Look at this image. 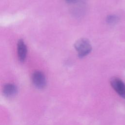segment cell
<instances>
[{
    "label": "cell",
    "mask_w": 125,
    "mask_h": 125,
    "mask_svg": "<svg viewBox=\"0 0 125 125\" xmlns=\"http://www.w3.org/2000/svg\"><path fill=\"white\" fill-rule=\"evenodd\" d=\"M74 47L80 58L86 56L92 50L90 42L85 38H81L78 40L74 43Z\"/></svg>",
    "instance_id": "cell-1"
},
{
    "label": "cell",
    "mask_w": 125,
    "mask_h": 125,
    "mask_svg": "<svg viewBox=\"0 0 125 125\" xmlns=\"http://www.w3.org/2000/svg\"><path fill=\"white\" fill-rule=\"evenodd\" d=\"M2 91L3 94L6 97H11L16 94L17 89L14 84L7 83L4 85Z\"/></svg>",
    "instance_id": "cell-5"
},
{
    "label": "cell",
    "mask_w": 125,
    "mask_h": 125,
    "mask_svg": "<svg viewBox=\"0 0 125 125\" xmlns=\"http://www.w3.org/2000/svg\"><path fill=\"white\" fill-rule=\"evenodd\" d=\"M110 84L116 92L125 99V84L124 82L119 78L114 77L111 79Z\"/></svg>",
    "instance_id": "cell-2"
},
{
    "label": "cell",
    "mask_w": 125,
    "mask_h": 125,
    "mask_svg": "<svg viewBox=\"0 0 125 125\" xmlns=\"http://www.w3.org/2000/svg\"><path fill=\"white\" fill-rule=\"evenodd\" d=\"M32 79L33 84L38 88L42 89L46 85L45 77L41 71H35L32 75Z\"/></svg>",
    "instance_id": "cell-3"
},
{
    "label": "cell",
    "mask_w": 125,
    "mask_h": 125,
    "mask_svg": "<svg viewBox=\"0 0 125 125\" xmlns=\"http://www.w3.org/2000/svg\"><path fill=\"white\" fill-rule=\"evenodd\" d=\"M18 58L20 62H23L27 55V47L22 40H20L17 44Z\"/></svg>",
    "instance_id": "cell-4"
},
{
    "label": "cell",
    "mask_w": 125,
    "mask_h": 125,
    "mask_svg": "<svg viewBox=\"0 0 125 125\" xmlns=\"http://www.w3.org/2000/svg\"><path fill=\"white\" fill-rule=\"evenodd\" d=\"M118 20V18L115 16L113 15H109L107 17L106 19V21L107 23L110 24H113L115 23L116 22H117Z\"/></svg>",
    "instance_id": "cell-6"
},
{
    "label": "cell",
    "mask_w": 125,
    "mask_h": 125,
    "mask_svg": "<svg viewBox=\"0 0 125 125\" xmlns=\"http://www.w3.org/2000/svg\"><path fill=\"white\" fill-rule=\"evenodd\" d=\"M68 3H74L76 2V1H77L78 0H65Z\"/></svg>",
    "instance_id": "cell-7"
}]
</instances>
